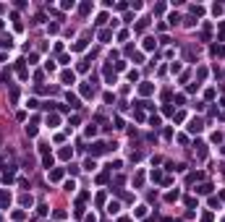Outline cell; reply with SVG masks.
<instances>
[{
	"label": "cell",
	"mask_w": 225,
	"mask_h": 222,
	"mask_svg": "<svg viewBox=\"0 0 225 222\" xmlns=\"http://www.w3.org/2000/svg\"><path fill=\"white\" fill-rule=\"evenodd\" d=\"M84 167H86V170H94V167H97V162H94V157H92V159H86V162H84Z\"/></svg>",
	"instance_id": "obj_15"
},
{
	"label": "cell",
	"mask_w": 225,
	"mask_h": 222,
	"mask_svg": "<svg viewBox=\"0 0 225 222\" xmlns=\"http://www.w3.org/2000/svg\"><path fill=\"white\" fill-rule=\"evenodd\" d=\"M202 128H204V125H202V120H199V118H194V120L188 123V131H191V133H199Z\"/></svg>",
	"instance_id": "obj_3"
},
{
	"label": "cell",
	"mask_w": 225,
	"mask_h": 222,
	"mask_svg": "<svg viewBox=\"0 0 225 222\" xmlns=\"http://www.w3.org/2000/svg\"><path fill=\"white\" fill-rule=\"evenodd\" d=\"M13 44V37L11 34H0V47H11Z\"/></svg>",
	"instance_id": "obj_4"
},
{
	"label": "cell",
	"mask_w": 225,
	"mask_h": 222,
	"mask_svg": "<svg viewBox=\"0 0 225 222\" xmlns=\"http://www.w3.org/2000/svg\"><path fill=\"white\" fill-rule=\"evenodd\" d=\"M144 47L152 50V47H155V39H152V37H147V39H144Z\"/></svg>",
	"instance_id": "obj_16"
},
{
	"label": "cell",
	"mask_w": 225,
	"mask_h": 222,
	"mask_svg": "<svg viewBox=\"0 0 225 222\" xmlns=\"http://www.w3.org/2000/svg\"><path fill=\"white\" fill-rule=\"evenodd\" d=\"M71 154H74V152H71V149H68V146H66V149H60V157H63V159H68V157H71Z\"/></svg>",
	"instance_id": "obj_17"
},
{
	"label": "cell",
	"mask_w": 225,
	"mask_h": 222,
	"mask_svg": "<svg viewBox=\"0 0 225 222\" xmlns=\"http://www.w3.org/2000/svg\"><path fill=\"white\" fill-rule=\"evenodd\" d=\"M105 81H107V84H110V86L115 84V73H113L110 68H105Z\"/></svg>",
	"instance_id": "obj_10"
},
{
	"label": "cell",
	"mask_w": 225,
	"mask_h": 222,
	"mask_svg": "<svg viewBox=\"0 0 225 222\" xmlns=\"http://www.w3.org/2000/svg\"><path fill=\"white\" fill-rule=\"evenodd\" d=\"M47 178H50V180H60V178H63V170H60V167L50 170V173H47Z\"/></svg>",
	"instance_id": "obj_6"
},
{
	"label": "cell",
	"mask_w": 225,
	"mask_h": 222,
	"mask_svg": "<svg viewBox=\"0 0 225 222\" xmlns=\"http://www.w3.org/2000/svg\"><path fill=\"white\" fill-rule=\"evenodd\" d=\"M139 94H144V97H147V94H152V84H149V81H144V84L139 86Z\"/></svg>",
	"instance_id": "obj_8"
},
{
	"label": "cell",
	"mask_w": 225,
	"mask_h": 222,
	"mask_svg": "<svg viewBox=\"0 0 225 222\" xmlns=\"http://www.w3.org/2000/svg\"><path fill=\"white\" fill-rule=\"evenodd\" d=\"M197 191H199V194H209V191H212V186H209V183H202Z\"/></svg>",
	"instance_id": "obj_13"
},
{
	"label": "cell",
	"mask_w": 225,
	"mask_h": 222,
	"mask_svg": "<svg viewBox=\"0 0 225 222\" xmlns=\"http://www.w3.org/2000/svg\"><path fill=\"white\" fill-rule=\"evenodd\" d=\"M68 102H71V107H79V97H76V94H71V92H68Z\"/></svg>",
	"instance_id": "obj_14"
},
{
	"label": "cell",
	"mask_w": 225,
	"mask_h": 222,
	"mask_svg": "<svg viewBox=\"0 0 225 222\" xmlns=\"http://www.w3.org/2000/svg\"><path fill=\"white\" fill-rule=\"evenodd\" d=\"M118 209H120V204H118V201H113V204H107V212H110V214H118Z\"/></svg>",
	"instance_id": "obj_11"
},
{
	"label": "cell",
	"mask_w": 225,
	"mask_h": 222,
	"mask_svg": "<svg viewBox=\"0 0 225 222\" xmlns=\"http://www.w3.org/2000/svg\"><path fill=\"white\" fill-rule=\"evenodd\" d=\"M63 84H74V81H76V76H74V71H63Z\"/></svg>",
	"instance_id": "obj_5"
},
{
	"label": "cell",
	"mask_w": 225,
	"mask_h": 222,
	"mask_svg": "<svg viewBox=\"0 0 225 222\" xmlns=\"http://www.w3.org/2000/svg\"><path fill=\"white\" fill-rule=\"evenodd\" d=\"M105 149H107V144H105V141H97V144H92V146H89L92 157H100V154H102Z\"/></svg>",
	"instance_id": "obj_2"
},
{
	"label": "cell",
	"mask_w": 225,
	"mask_h": 222,
	"mask_svg": "<svg viewBox=\"0 0 225 222\" xmlns=\"http://www.w3.org/2000/svg\"><path fill=\"white\" fill-rule=\"evenodd\" d=\"M47 123H50V128H55V125L60 123V118H58V115H50V118H47Z\"/></svg>",
	"instance_id": "obj_12"
},
{
	"label": "cell",
	"mask_w": 225,
	"mask_h": 222,
	"mask_svg": "<svg viewBox=\"0 0 225 222\" xmlns=\"http://www.w3.org/2000/svg\"><path fill=\"white\" fill-rule=\"evenodd\" d=\"M8 204H11V196L5 194V191H0V206H3V209H8Z\"/></svg>",
	"instance_id": "obj_7"
},
{
	"label": "cell",
	"mask_w": 225,
	"mask_h": 222,
	"mask_svg": "<svg viewBox=\"0 0 225 222\" xmlns=\"http://www.w3.org/2000/svg\"><path fill=\"white\" fill-rule=\"evenodd\" d=\"M81 94H84V97H94V89L89 84H81Z\"/></svg>",
	"instance_id": "obj_9"
},
{
	"label": "cell",
	"mask_w": 225,
	"mask_h": 222,
	"mask_svg": "<svg viewBox=\"0 0 225 222\" xmlns=\"http://www.w3.org/2000/svg\"><path fill=\"white\" fill-rule=\"evenodd\" d=\"M39 152H42V165L50 170V167H53V154L47 152V146H39Z\"/></svg>",
	"instance_id": "obj_1"
}]
</instances>
